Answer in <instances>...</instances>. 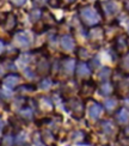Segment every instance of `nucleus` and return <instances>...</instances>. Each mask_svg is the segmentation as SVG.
Returning <instances> with one entry per match:
<instances>
[{"label":"nucleus","instance_id":"14","mask_svg":"<svg viewBox=\"0 0 129 146\" xmlns=\"http://www.w3.org/2000/svg\"><path fill=\"white\" fill-rule=\"evenodd\" d=\"M112 91V86L110 84H104L102 85V94L103 95H110Z\"/></svg>","mask_w":129,"mask_h":146},{"label":"nucleus","instance_id":"12","mask_svg":"<svg viewBox=\"0 0 129 146\" xmlns=\"http://www.w3.org/2000/svg\"><path fill=\"white\" fill-rule=\"evenodd\" d=\"M64 67L67 72H73L74 71V60L73 59H67L65 60V64H64Z\"/></svg>","mask_w":129,"mask_h":146},{"label":"nucleus","instance_id":"18","mask_svg":"<svg viewBox=\"0 0 129 146\" xmlns=\"http://www.w3.org/2000/svg\"><path fill=\"white\" fill-rule=\"evenodd\" d=\"M104 104H105V107L108 109H114L116 107V100H112V98L111 100H107Z\"/></svg>","mask_w":129,"mask_h":146},{"label":"nucleus","instance_id":"16","mask_svg":"<svg viewBox=\"0 0 129 146\" xmlns=\"http://www.w3.org/2000/svg\"><path fill=\"white\" fill-rule=\"evenodd\" d=\"M110 73H111V71H110L109 68H103L102 72L99 73V78L102 79V80H107L108 77L110 76Z\"/></svg>","mask_w":129,"mask_h":146},{"label":"nucleus","instance_id":"1","mask_svg":"<svg viewBox=\"0 0 129 146\" xmlns=\"http://www.w3.org/2000/svg\"><path fill=\"white\" fill-rule=\"evenodd\" d=\"M80 17L84 23L89 24V25H92V24H96L98 21H99V16L96 12L95 9L92 7H84L80 10Z\"/></svg>","mask_w":129,"mask_h":146},{"label":"nucleus","instance_id":"3","mask_svg":"<svg viewBox=\"0 0 129 146\" xmlns=\"http://www.w3.org/2000/svg\"><path fill=\"white\" fill-rule=\"evenodd\" d=\"M18 82H19V76L18 74H13V73H11V74H7L5 78H4V85L6 88L9 89H12L13 86H16V85L18 84Z\"/></svg>","mask_w":129,"mask_h":146},{"label":"nucleus","instance_id":"21","mask_svg":"<svg viewBox=\"0 0 129 146\" xmlns=\"http://www.w3.org/2000/svg\"><path fill=\"white\" fill-rule=\"evenodd\" d=\"M10 1L13 5H16V6H22L24 3L26 1V0H10Z\"/></svg>","mask_w":129,"mask_h":146},{"label":"nucleus","instance_id":"22","mask_svg":"<svg viewBox=\"0 0 129 146\" xmlns=\"http://www.w3.org/2000/svg\"><path fill=\"white\" fill-rule=\"evenodd\" d=\"M1 49H3V42L0 41V52H1Z\"/></svg>","mask_w":129,"mask_h":146},{"label":"nucleus","instance_id":"8","mask_svg":"<svg viewBox=\"0 0 129 146\" xmlns=\"http://www.w3.org/2000/svg\"><path fill=\"white\" fill-rule=\"evenodd\" d=\"M16 41H17L18 44H21L23 47H26L30 44V40L28 37V35L24 34V33H18L16 35Z\"/></svg>","mask_w":129,"mask_h":146},{"label":"nucleus","instance_id":"4","mask_svg":"<svg viewBox=\"0 0 129 146\" xmlns=\"http://www.w3.org/2000/svg\"><path fill=\"white\" fill-rule=\"evenodd\" d=\"M61 46L64 47V49L66 50H72L74 48V40L72 38V36L69 35H65L61 38Z\"/></svg>","mask_w":129,"mask_h":146},{"label":"nucleus","instance_id":"9","mask_svg":"<svg viewBox=\"0 0 129 146\" xmlns=\"http://www.w3.org/2000/svg\"><path fill=\"white\" fill-rule=\"evenodd\" d=\"M102 128H103V132L105 133V134H111L115 129V127H114V123L111 121L107 120V121H103L102 122Z\"/></svg>","mask_w":129,"mask_h":146},{"label":"nucleus","instance_id":"24","mask_svg":"<svg viewBox=\"0 0 129 146\" xmlns=\"http://www.w3.org/2000/svg\"><path fill=\"white\" fill-rule=\"evenodd\" d=\"M66 1H68V3H73V1H74V0H66Z\"/></svg>","mask_w":129,"mask_h":146},{"label":"nucleus","instance_id":"6","mask_svg":"<svg viewBox=\"0 0 129 146\" xmlns=\"http://www.w3.org/2000/svg\"><path fill=\"white\" fill-rule=\"evenodd\" d=\"M104 9H105V12L109 15H115L116 12L118 11V5L116 1H112V0H110V1H107L104 4Z\"/></svg>","mask_w":129,"mask_h":146},{"label":"nucleus","instance_id":"5","mask_svg":"<svg viewBox=\"0 0 129 146\" xmlns=\"http://www.w3.org/2000/svg\"><path fill=\"white\" fill-rule=\"evenodd\" d=\"M71 109H72V113L77 115V116H80L84 111V107H83V103L78 100H72L71 103Z\"/></svg>","mask_w":129,"mask_h":146},{"label":"nucleus","instance_id":"10","mask_svg":"<svg viewBox=\"0 0 129 146\" xmlns=\"http://www.w3.org/2000/svg\"><path fill=\"white\" fill-rule=\"evenodd\" d=\"M127 47V42H126V38L124 37H117L115 41V49L117 52H121L123 50L124 48Z\"/></svg>","mask_w":129,"mask_h":146},{"label":"nucleus","instance_id":"15","mask_svg":"<svg viewBox=\"0 0 129 146\" xmlns=\"http://www.w3.org/2000/svg\"><path fill=\"white\" fill-rule=\"evenodd\" d=\"M21 115H22V117L26 119V120H30V119L32 117V111L28 108V109H24V110H22L21 111Z\"/></svg>","mask_w":129,"mask_h":146},{"label":"nucleus","instance_id":"20","mask_svg":"<svg viewBox=\"0 0 129 146\" xmlns=\"http://www.w3.org/2000/svg\"><path fill=\"white\" fill-rule=\"evenodd\" d=\"M122 67L123 68H129V53L123 58V60H122Z\"/></svg>","mask_w":129,"mask_h":146},{"label":"nucleus","instance_id":"7","mask_svg":"<svg viewBox=\"0 0 129 146\" xmlns=\"http://www.w3.org/2000/svg\"><path fill=\"white\" fill-rule=\"evenodd\" d=\"M116 116H117V120H118L120 123H128L129 122V111L126 108L120 109Z\"/></svg>","mask_w":129,"mask_h":146},{"label":"nucleus","instance_id":"17","mask_svg":"<svg viewBox=\"0 0 129 146\" xmlns=\"http://www.w3.org/2000/svg\"><path fill=\"white\" fill-rule=\"evenodd\" d=\"M50 85H52V82H50V79H44V80H42V83L40 84V88L43 89V90H47L50 88Z\"/></svg>","mask_w":129,"mask_h":146},{"label":"nucleus","instance_id":"13","mask_svg":"<svg viewBox=\"0 0 129 146\" xmlns=\"http://www.w3.org/2000/svg\"><path fill=\"white\" fill-rule=\"evenodd\" d=\"M29 18H30V21H31V22L38 21L40 18H41V11L40 10H32L31 12H30Z\"/></svg>","mask_w":129,"mask_h":146},{"label":"nucleus","instance_id":"26","mask_svg":"<svg viewBox=\"0 0 129 146\" xmlns=\"http://www.w3.org/2000/svg\"><path fill=\"white\" fill-rule=\"evenodd\" d=\"M0 128H1V120H0Z\"/></svg>","mask_w":129,"mask_h":146},{"label":"nucleus","instance_id":"19","mask_svg":"<svg viewBox=\"0 0 129 146\" xmlns=\"http://www.w3.org/2000/svg\"><path fill=\"white\" fill-rule=\"evenodd\" d=\"M91 37H95V38H101L102 37V31L101 30H97V29H93L91 31Z\"/></svg>","mask_w":129,"mask_h":146},{"label":"nucleus","instance_id":"25","mask_svg":"<svg viewBox=\"0 0 129 146\" xmlns=\"http://www.w3.org/2000/svg\"><path fill=\"white\" fill-rule=\"evenodd\" d=\"M127 10L129 11V4H127Z\"/></svg>","mask_w":129,"mask_h":146},{"label":"nucleus","instance_id":"2","mask_svg":"<svg viewBox=\"0 0 129 146\" xmlns=\"http://www.w3.org/2000/svg\"><path fill=\"white\" fill-rule=\"evenodd\" d=\"M103 113V107L99 104V103H92L91 107H90V110H89V114H90V117L92 120H97L101 117V115Z\"/></svg>","mask_w":129,"mask_h":146},{"label":"nucleus","instance_id":"23","mask_svg":"<svg viewBox=\"0 0 129 146\" xmlns=\"http://www.w3.org/2000/svg\"><path fill=\"white\" fill-rule=\"evenodd\" d=\"M127 29H128V31H129V19L127 21Z\"/></svg>","mask_w":129,"mask_h":146},{"label":"nucleus","instance_id":"11","mask_svg":"<svg viewBox=\"0 0 129 146\" xmlns=\"http://www.w3.org/2000/svg\"><path fill=\"white\" fill-rule=\"evenodd\" d=\"M77 74L79 77H87L90 74V68L86 65L80 64L78 66V68H77Z\"/></svg>","mask_w":129,"mask_h":146}]
</instances>
